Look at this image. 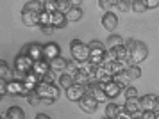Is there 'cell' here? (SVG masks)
Masks as SVG:
<instances>
[{
  "instance_id": "cell-1",
  "label": "cell",
  "mask_w": 159,
  "mask_h": 119,
  "mask_svg": "<svg viewBox=\"0 0 159 119\" xmlns=\"http://www.w3.org/2000/svg\"><path fill=\"white\" fill-rule=\"evenodd\" d=\"M70 50H72V57L73 61H77V62H88L89 61V55H91V50L88 45L80 41V39H73L70 43Z\"/></svg>"
},
{
  "instance_id": "cell-2",
  "label": "cell",
  "mask_w": 159,
  "mask_h": 119,
  "mask_svg": "<svg viewBox=\"0 0 159 119\" xmlns=\"http://www.w3.org/2000/svg\"><path fill=\"white\" fill-rule=\"evenodd\" d=\"M59 91H61V87H59V85H56V84H45V82H41V84L38 85L36 94L43 100V101H47V100L56 101V100L59 98Z\"/></svg>"
},
{
  "instance_id": "cell-3",
  "label": "cell",
  "mask_w": 159,
  "mask_h": 119,
  "mask_svg": "<svg viewBox=\"0 0 159 119\" xmlns=\"http://www.w3.org/2000/svg\"><path fill=\"white\" fill-rule=\"evenodd\" d=\"M147 55H148V48H147V45H145V43H141V41H138L136 43V48L130 52L129 64H130V66H136V64L143 62L145 59H147Z\"/></svg>"
},
{
  "instance_id": "cell-4",
  "label": "cell",
  "mask_w": 159,
  "mask_h": 119,
  "mask_svg": "<svg viewBox=\"0 0 159 119\" xmlns=\"http://www.w3.org/2000/svg\"><path fill=\"white\" fill-rule=\"evenodd\" d=\"M32 68H34V61L27 57L25 53H20V55H16L15 59V71H22L25 75H29L32 73Z\"/></svg>"
},
{
  "instance_id": "cell-5",
  "label": "cell",
  "mask_w": 159,
  "mask_h": 119,
  "mask_svg": "<svg viewBox=\"0 0 159 119\" xmlns=\"http://www.w3.org/2000/svg\"><path fill=\"white\" fill-rule=\"evenodd\" d=\"M43 48L45 45H41V43H30V45H27L25 48H23V53L27 57H30L34 62H38V61H43Z\"/></svg>"
},
{
  "instance_id": "cell-6",
  "label": "cell",
  "mask_w": 159,
  "mask_h": 119,
  "mask_svg": "<svg viewBox=\"0 0 159 119\" xmlns=\"http://www.w3.org/2000/svg\"><path fill=\"white\" fill-rule=\"evenodd\" d=\"M113 71L109 68V64H104V66H98L97 70H95V80H97V84H109V82H113Z\"/></svg>"
},
{
  "instance_id": "cell-7",
  "label": "cell",
  "mask_w": 159,
  "mask_h": 119,
  "mask_svg": "<svg viewBox=\"0 0 159 119\" xmlns=\"http://www.w3.org/2000/svg\"><path fill=\"white\" fill-rule=\"evenodd\" d=\"M43 57H45V61H54V59H57V57H61V48H59V45L57 43H47L45 45V48H43Z\"/></svg>"
},
{
  "instance_id": "cell-8",
  "label": "cell",
  "mask_w": 159,
  "mask_h": 119,
  "mask_svg": "<svg viewBox=\"0 0 159 119\" xmlns=\"http://www.w3.org/2000/svg\"><path fill=\"white\" fill-rule=\"evenodd\" d=\"M65 94H66V98L70 100V101H77V103H79L80 100L86 96V89H84L82 85L73 84L72 87H70V89H66Z\"/></svg>"
},
{
  "instance_id": "cell-9",
  "label": "cell",
  "mask_w": 159,
  "mask_h": 119,
  "mask_svg": "<svg viewBox=\"0 0 159 119\" xmlns=\"http://www.w3.org/2000/svg\"><path fill=\"white\" fill-rule=\"evenodd\" d=\"M79 107L82 108V112L86 114H93L95 110H97V107H98V101L91 96V94H86L84 98L79 101Z\"/></svg>"
},
{
  "instance_id": "cell-10",
  "label": "cell",
  "mask_w": 159,
  "mask_h": 119,
  "mask_svg": "<svg viewBox=\"0 0 159 119\" xmlns=\"http://www.w3.org/2000/svg\"><path fill=\"white\" fill-rule=\"evenodd\" d=\"M123 108L127 110V112L132 116V117H136V116H141V103H139V98H130V100H125V105Z\"/></svg>"
},
{
  "instance_id": "cell-11",
  "label": "cell",
  "mask_w": 159,
  "mask_h": 119,
  "mask_svg": "<svg viewBox=\"0 0 159 119\" xmlns=\"http://www.w3.org/2000/svg\"><path fill=\"white\" fill-rule=\"evenodd\" d=\"M102 27L109 30V32H115L116 27H118V18H116L115 13H106L102 16Z\"/></svg>"
},
{
  "instance_id": "cell-12",
  "label": "cell",
  "mask_w": 159,
  "mask_h": 119,
  "mask_svg": "<svg viewBox=\"0 0 159 119\" xmlns=\"http://www.w3.org/2000/svg\"><path fill=\"white\" fill-rule=\"evenodd\" d=\"M48 64H50V70L54 71V73H57V75L66 73V68H68V61H66V59H63V57H57V59L50 61Z\"/></svg>"
},
{
  "instance_id": "cell-13",
  "label": "cell",
  "mask_w": 159,
  "mask_h": 119,
  "mask_svg": "<svg viewBox=\"0 0 159 119\" xmlns=\"http://www.w3.org/2000/svg\"><path fill=\"white\" fill-rule=\"evenodd\" d=\"M22 21L27 27H36V25H39V14L30 13V11H22Z\"/></svg>"
},
{
  "instance_id": "cell-14",
  "label": "cell",
  "mask_w": 159,
  "mask_h": 119,
  "mask_svg": "<svg viewBox=\"0 0 159 119\" xmlns=\"http://www.w3.org/2000/svg\"><path fill=\"white\" fill-rule=\"evenodd\" d=\"M102 89L106 91V94H107V98H116L118 94H122V87L116 84L115 80L113 82H109V84H100Z\"/></svg>"
},
{
  "instance_id": "cell-15",
  "label": "cell",
  "mask_w": 159,
  "mask_h": 119,
  "mask_svg": "<svg viewBox=\"0 0 159 119\" xmlns=\"http://www.w3.org/2000/svg\"><path fill=\"white\" fill-rule=\"evenodd\" d=\"M50 71V64H48V61H38V62H34V68H32V73H36L38 77L43 80V77Z\"/></svg>"
},
{
  "instance_id": "cell-16",
  "label": "cell",
  "mask_w": 159,
  "mask_h": 119,
  "mask_svg": "<svg viewBox=\"0 0 159 119\" xmlns=\"http://www.w3.org/2000/svg\"><path fill=\"white\" fill-rule=\"evenodd\" d=\"M0 80H6V82H11V80H15V71L9 68L7 62H6L4 59L0 61Z\"/></svg>"
},
{
  "instance_id": "cell-17",
  "label": "cell",
  "mask_w": 159,
  "mask_h": 119,
  "mask_svg": "<svg viewBox=\"0 0 159 119\" xmlns=\"http://www.w3.org/2000/svg\"><path fill=\"white\" fill-rule=\"evenodd\" d=\"M156 100L157 96H154V94H145L139 98V103H141V110H154L156 108Z\"/></svg>"
},
{
  "instance_id": "cell-18",
  "label": "cell",
  "mask_w": 159,
  "mask_h": 119,
  "mask_svg": "<svg viewBox=\"0 0 159 119\" xmlns=\"http://www.w3.org/2000/svg\"><path fill=\"white\" fill-rule=\"evenodd\" d=\"M66 23H68V18H66V14L63 13H54L52 14V27L54 28H65Z\"/></svg>"
},
{
  "instance_id": "cell-19",
  "label": "cell",
  "mask_w": 159,
  "mask_h": 119,
  "mask_svg": "<svg viewBox=\"0 0 159 119\" xmlns=\"http://www.w3.org/2000/svg\"><path fill=\"white\" fill-rule=\"evenodd\" d=\"M75 84V80H73V77L72 75H68V73H63V75H59V78H57V85L61 87V89H70L72 85Z\"/></svg>"
},
{
  "instance_id": "cell-20",
  "label": "cell",
  "mask_w": 159,
  "mask_h": 119,
  "mask_svg": "<svg viewBox=\"0 0 159 119\" xmlns=\"http://www.w3.org/2000/svg\"><path fill=\"white\" fill-rule=\"evenodd\" d=\"M23 11H30V13L41 14L45 11V6H43V2H39V0H32V2H27V4H25Z\"/></svg>"
},
{
  "instance_id": "cell-21",
  "label": "cell",
  "mask_w": 159,
  "mask_h": 119,
  "mask_svg": "<svg viewBox=\"0 0 159 119\" xmlns=\"http://www.w3.org/2000/svg\"><path fill=\"white\" fill-rule=\"evenodd\" d=\"M91 96H93L98 103H104L106 100H107V94H106V91L102 89V85L100 84H95V87H93V91H91Z\"/></svg>"
},
{
  "instance_id": "cell-22",
  "label": "cell",
  "mask_w": 159,
  "mask_h": 119,
  "mask_svg": "<svg viewBox=\"0 0 159 119\" xmlns=\"http://www.w3.org/2000/svg\"><path fill=\"white\" fill-rule=\"evenodd\" d=\"M123 39L122 36H116V34H113V36H109V39H107V45H106V48L107 50H115V48H118V46H122L123 45Z\"/></svg>"
},
{
  "instance_id": "cell-23",
  "label": "cell",
  "mask_w": 159,
  "mask_h": 119,
  "mask_svg": "<svg viewBox=\"0 0 159 119\" xmlns=\"http://www.w3.org/2000/svg\"><path fill=\"white\" fill-rule=\"evenodd\" d=\"M127 61H115V62L109 64V68H111V71H113V75H118V73H123V71H127Z\"/></svg>"
},
{
  "instance_id": "cell-24",
  "label": "cell",
  "mask_w": 159,
  "mask_h": 119,
  "mask_svg": "<svg viewBox=\"0 0 159 119\" xmlns=\"http://www.w3.org/2000/svg\"><path fill=\"white\" fill-rule=\"evenodd\" d=\"M6 119H25V112L20 107H11L6 112Z\"/></svg>"
},
{
  "instance_id": "cell-25",
  "label": "cell",
  "mask_w": 159,
  "mask_h": 119,
  "mask_svg": "<svg viewBox=\"0 0 159 119\" xmlns=\"http://www.w3.org/2000/svg\"><path fill=\"white\" fill-rule=\"evenodd\" d=\"M113 80H115L116 84L120 85V87H125V89H127V87H129V82H130V78H129V75H127V71H123V73H118V75H115V77H113Z\"/></svg>"
},
{
  "instance_id": "cell-26",
  "label": "cell",
  "mask_w": 159,
  "mask_h": 119,
  "mask_svg": "<svg viewBox=\"0 0 159 119\" xmlns=\"http://www.w3.org/2000/svg\"><path fill=\"white\" fill-rule=\"evenodd\" d=\"M120 107L116 105V103H109L107 107H106V117H109V119H116L118 117V114H120Z\"/></svg>"
},
{
  "instance_id": "cell-27",
  "label": "cell",
  "mask_w": 159,
  "mask_h": 119,
  "mask_svg": "<svg viewBox=\"0 0 159 119\" xmlns=\"http://www.w3.org/2000/svg\"><path fill=\"white\" fill-rule=\"evenodd\" d=\"M57 4H59V13H63V14H68L73 9L72 0H57Z\"/></svg>"
},
{
  "instance_id": "cell-28",
  "label": "cell",
  "mask_w": 159,
  "mask_h": 119,
  "mask_svg": "<svg viewBox=\"0 0 159 119\" xmlns=\"http://www.w3.org/2000/svg\"><path fill=\"white\" fill-rule=\"evenodd\" d=\"M43 6H45V11H47V13H50V14H54V13H57V11H59L57 0H45Z\"/></svg>"
},
{
  "instance_id": "cell-29",
  "label": "cell",
  "mask_w": 159,
  "mask_h": 119,
  "mask_svg": "<svg viewBox=\"0 0 159 119\" xmlns=\"http://www.w3.org/2000/svg\"><path fill=\"white\" fill-rule=\"evenodd\" d=\"M66 18H68V21H79L82 18V9L80 7H73L72 11L66 14Z\"/></svg>"
},
{
  "instance_id": "cell-30",
  "label": "cell",
  "mask_w": 159,
  "mask_h": 119,
  "mask_svg": "<svg viewBox=\"0 0 159 119\" xmlns=\"http://www.w3.org/2000/svg\"><path fill=\"white\" fill-rule=\"evenodd\" d=\"M39 27H52V14L43 11L39 14Z\"/></svg>"
},
{
  "instance_id": "cell-31",
  "label": "cell",
  "mask_w": 159,
  "mask_h": 119,
  "mask_svg": "<svg viewBox=\"0 0 159 119\" xmlns=\"http://www.w3.org/2000/svg\"><path fill=\"white\" fill-rule=\"evenodd\" d=\"M130 9H132L134 13H145V11H147L145 0H132V2H130Z\"/></svg>"
},
{
  "instance_id": "cell-32",
  "label": "cell",
  "mask_w": 159,
  "mask_h": 119,
  "mask_svg": "<svg viewBox=\"0 0 159 119\" xmlns=\"http://www.w3.org/2000/svg\"><path fill=\"white\" fill-rule=\"evenodd\" d=\"M127 75H129L130 80H136V78L141 77V70H139L138 66H129V68H127Z\"/></svg>"
},
{
  "instance_id": "cell-33",
  "label": "cell",
  "mask_w": 159,
  "mask_h": 119,
  "mask_svg": "<svg viewBox=\"0 0 159 119\" xmlns=\"http://www.w3.org/2000/svg\"><path fill=\"white\" fill-rule=\"evenodd\" d=\"M77 71H79V62H77V61H68V68H66V73L73 77Z\"/></svg>"
},
{
  "instance_id": "cell-34",
  "label": "cell",
  "mask_w": 159,
  "mask_h": 119,
  "mask_svg": "<svg viewBox=\"0 0 159 119\" xmlns=\"http://www.w3.org/2000/svg\"><path fill=\"white\" fill-rule=\"evenodd\" d=\"M57 78H59V75H57V73H54V71L50 70L43 77V80H41V82H45V84H54V80H57Z\"/></svg>"
},
{
  "instance_id": "cell-35",
  "label": "cell",
  "mask_w": 159,
  "mask_h": 119,
  "mask_svg": "<svg viewBox=\"0 0 159 119\" xmlns=\"http://www.w3.org/2000/svg\"><path fill=\"white\" fill-rule=\"evenodd\" d=\"M116 7L120 13H127L130 9V2H125V0H116Z\"/></svg>"
},
{
  "instance_id": "cell-36",
  "label": "cell",
  "mask_w": 159,
  "mask_h": 119,
  "mask_svg": "<svg viewBox=\"0 0 159 119\" xmlns=\"http://www.w3.org/2000/svg\"><path fill=\"white\" fill-rule=\"evenodd\" d=\"M123 94H125V98L127 100H130V98H138V89L136 87H127V89H125V92H123Z\"/></svg>"
},
{
  "instance_id": "cell-37",
  "label": "cell",
  "mask_w": 159,
  "mask_h": 119,
  "mask_svg": "<svg viewBox=\"0 0 159 119\" xmlns=\"http://www.w3.org/2000/svg\"><path fill=\"white\" fill-rule=\"evenodd\" d=\"M27 101H29L30 105L34 107V105H39V103H43V100L39 98V96H38L36 92H32V94H30L29 98H27Z\"/></svg>"
},
{
  "instance_id": "cell-38",
  "label": "cell",
  "mask_w": 159,
  "mask_h": 119,
  "mask_svg": "<svg viewBox=\"0 0 159 119\" xmlns=\"http://www.w3.org/2000/svg\"><path fill=\"white\" fill-rule=\"evenodd\" d=\"M111 6H116V0H98V7L102 9H109Z\"/></svg>"
},
{
  "instance_id": "cell-39",
  "label": "cell",
  "mask_w": 159,
  "mask_h": 119,
  "mask_svg": "<svg viewBox=\"0 0 159 119\" xmlns=\"http://www.w3.org/2000/svg\"><path fill=\"white\" fill-rule=\"evenodd\" d=\"M136 43L138 41H134L132 37H129V39H125V41H123V45H125V48L129 50V52H132V50L136 48Z\"/></svg>"
},
{
  "instance_id": "cell-40",
  "label": "cell",
  "mask_w": 159,
  "mask_h": 119,
  "mask_svg": "<svg viewBox=\"0 0 159 119\" xmlns=\"http://www.w3.org/2000/svg\"><path fill=\"white\" fill-rule=\"evenodd\" d=\"M141 117L143 119H156L157 117V112L156 110H145V112H141Z\"/></svg>"
},
{
  "instance_id": "cell-41",
  "label": "cell",
  "mask_w": 159,
  "mask_h": 119,
  "mask_svg": "<svg viewBox=\"0 0 159 119\" xmlns=\"http://www.w3.org/2000/svg\"><path fill=\"white\" fill-rule=\"evenodd\" d=\"M88 46H89V50H104V45H102L100 41H97V39H95V41H91Z\"/></svg>"
},
{
  "instance_id": "cell-42",
  "label": "cell",
  "mask_w": 159,
  "mask_h": 119,
  "mask_svg": "<svg viewBox=\"0 0 159 119\" xmlns=\"http://www.w3.org/2000/svg\"><path fill=\"white\" fill-rule=\"evenodd\" d=\"M145 6H147V9H154V7H159V0H145Z\"/></svg>"
},
{
  "instance_id": "cell-43",
  "label": "cell",
  "mask_w": 159,
  "mask_h": 119,
  "mask_svg": "<svg viewBox=\"0 0 159 119\" xmlns=\"http://www.w3.org/2000/svg\"><path fill=\"white\" fill-rule=\"evenodd\" d=\"M116 119H132V116H130V114L127 112L125 108H122V110H120V114H118V117H116Z\"/></svg>"
},
{
  "instance_id": "cell-44",
  "label": "cell",
  "mask_w": 159,
  "mask_h": 119,
  "mask_svg": "<svg viewBox=\"0 0 159 119\" xmlns=\"http://www.w3.org/2000/svg\"><path fill=\"white\" fill-rule=\"evenodd\" d=\"M25 73H22V71H15V80H18V82H23L25 80Z\"/></svg>"
},
{
  "instance_id": "cell-45",
  "label": "cell",
  "mask_w": 159,
  "mask_h": 119,
  "mask_svg": "<svg viewBox=\"0 0 159 119\" xmlns=\"http://www.w3.org/2000/svg\"><path fill=\"white\" fill-rule=\"evenodd\" d=\"M54 30H56L54 27H41V32H43L45 36H50L52 32H54Z\"/></svg>"
},
{
  "instance_id": "cell-46",
  "label": "cell",
  "mask_w": 159,
  "mask_h": 119,
  "mask_svg": "<svg viewBox=\"0 0 159 119\" xmlns=\"http://www.w3.org/2000/svg\"><path fill=\"white\" fill-rule=\"evenodd\" d=\"M34 119H52V117H50V116H47V114H38Z\"/></svg>"
},
{
  "instance_id": "cell-47",
  "label": "cell",
  "mask_w": 159,
  "mask_h": 119,
  "mask_svg": "<svg viewBox=\"0 0 159 119\" xmlns=\"http://www.w3.org/2000/svg\"><path fill=\"white\" fill-rule=\"evenodd\" d=\"M154 110L159 114V96H157V100H156V108H154Z\"/></svg>"
},
{
  "instance_id": "cell-48",
  "label": "cell",
  "mask_w": 159,
  "mask_h": 119,
  "mask_svg": "<svg viewBox=\"0 0 159 119\" xmlns=\"http://www.w3.org/2000/svg\"><path fill=\"white\" fill-rule=\"evenodd\" d=\"M156 119H159V114H157V117H156Z\"/></svg>"
},
{
  "instance_id": "cell-49",
  "label": "cell",
  "mask_w": 159,
  "mask_h": 119,
  "mask_svg": "<svg viewBox=\"0 0 159 119\" xmlns=\"http://www.w3.org/2000/svg\"><path fill=\"white\" fill-rule=\"evenodd\" d=\"M106 119H109V117H106Z\"/></svg>"
}]
</instances>
